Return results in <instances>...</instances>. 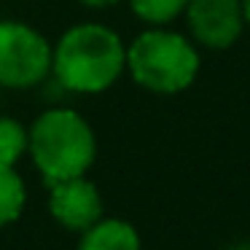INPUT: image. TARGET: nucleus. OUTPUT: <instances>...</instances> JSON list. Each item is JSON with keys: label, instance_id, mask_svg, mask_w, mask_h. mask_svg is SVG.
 <instances>
[{"label": "nucleus", "instance_id": "nucleus-11", "mask_svg": "<svg viewBox=\"0 0 250 250\" xmlns=\"http://www.w3.org/2000/svg\"><path fill=\"white\" fill-rule=\"evenodd\" d=\"M78 3H83V6H89V8H108V6H113V3H119V0H78Z\"/></svg>", "mask_w": 250, "mask_h": 250}, {"label": "nucleus", "instance_id": "nucleus-6", "mask_svg": "<svg viewBox=\"0 0 250 250\" xmlns=\"http://www.w3.org/2000/svg\"><path fill=\"white\" fill-rule=\"evenodd\" d=\"M49 210L62 229L81 234L103 218V196L86 175H78L49 186Z\"/></svg>", "mask_w": 250, "mask_h": 250}, {"label": "nucleus", "instance_id": "nucleus-2", "mask_svg": "<svg viewBox=\"0 0 250 250\" xmlns=\"http://www.w3.org/2000/svg\"><path fill=\"white\" fill-rule=\"evenodd\" d=\"M27 153L46 183L86 175L97 156V137L89 121L70 108H51L30 126Z\"/></svg>", "mask_w": 250, "mask_h": 250}, {"label": "nucleus", "instance_id": "nucleus-13", "mask_svg": "<svg viewBox=\"0 0 250 250\" xmlns=\"http://www.w3.org/2000/svg\"><path fill=\"white\" fill-rule=\"evenodd\" d=\"M229 250H250V242H239V245H234V248H229Z\"/></svg>", "mask_w": 250, "mask_h": 250}, {"label": "nucleus", "instance_id": "nucleus-4", "mask_svg": "<svg viewBox=\"0 0 250 250\" xmlns=\"http://www.w3.org/2000/svg\"><path fill=\"white\" fill-rule=\"evenodd\" d=\"M51 43L35 27L0 22V86L27 89L51 73Z\"/></svg>", "mask_w": 250, "mask_h": 250}, {"label": "nucleus", "instance_id": "nucleus-8", "mask_svg": "<svg viewBox=\"0 0 250 250\" xmlns=\"http://www.w3.org/2000/svg\"><path fill=\"white\" fill-rule=\"evenodd\" d=\"M24 202H27V188L22 175L8 164H0V229L19 221Z\"/></svg>", "mask_w": 250, "mask_h": 250}, {"label": "nucleus", "instance_id": "nucleus-12", "mask_svg": "<svg viewBox=\"0 0 250 250\" xmlns=\"http://www.w3.org/2000/svg\"><path fill=\"white\" fill-rule=\"evenodd\" d=\"M242 14H245V24H250V0H242Z\"/></svg>", "mask_w": 250, "mask_h": 250}, {"label": "nucleus", "instance_id": "nucleus-3", "mask_svg": "<svg viewBox=\"0 0 250 250\" xmlns=\"http://www.w3.org/2000/svg\"><path fill=\"white\" fill-rule=\"evenodd\" d=\"M126 70L153 94H178L194 83L199 54L194 46L169 30H148L126 49Z\"/></svg>", "mask_w": 250, "mask_h": 250}, {"label": "nucleus", "instance_id": "nucleus-10", "mask_svg": "<svg viewBox=\"0 0 250 250\" xmlns=\"http://www.w3.org/2000/svg\"><path fill=\"white\" fill-rule=\"evenodd\" d=\"M135 17L148 24H167L186 11L188 0H129Z\"/></svg>", "mask_w": 250, "mask_h": 250}, {"label": "nucleus", "instance_id": "nucleus-7", "mask_svg": "<svg viewBox=\"0 0 250 250\" xmlns=\"http://www.w3.org/2000/svg\"><path fill=\"white\" fill-rule=\"evenodd\" d=\"M76 250H143V242L129 221L100 218L94 226L81 231Z\"/></svg>", "mask_w": 250, "mask_h": 250}, {"label": "nucleus", "instance_id": "nucleus-1", "mask_svg": "<svg viewBox=\"0 0 250 250\" xmlns=\"http://www.w3.org/2000/svg\"><path fill=\"white\" fill-rule=\"evenodd\" d=\"M126 70V46L105 24H76L60 38L51 54V73L65 89L100 94Z\"/></svg>", "mask_w": 250, "mask_h": 250}, {"label": "nucleus", "instance_id": "nucleus-9", "mask_svg": "<svg viewBox=\"0 0 250 250\" xmlns=\"http://www.w3.org/2000/svg\"><path fill=\"white\" fill-rule=\"evenodd\" d=\"M30 132L11 116H0V164L17 167V162L27 153Z\"/></svg>", "mask_w": 250, "mask_h": 250}, {"label": "nucleus", "instance_id": "nucleus-5", "mask_svg": "<svg viewBox=\"0 0 250 250\" xmlns=\"http://www.w3.org/2000/svg\"><path fill=\"white\" fill-rule=\"evenodd\" d=\"M186 19L194 38L207 49H229L242 35V0H188Z\"/></svg>", "mask_w": 250, "mask_h": 250}]
</instances>
